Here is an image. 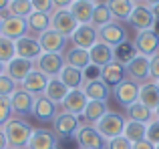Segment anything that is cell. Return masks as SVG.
Masks as SVG:
<instances>
[{"mask_svg":"<svg viewBox=\"0 0 159 149\" xmlns=\"http://www.w3.org/2000/svg\"><path fill=\"white\" fill-rule=\"evenodd\" d=\"M129 22L137 28V32H141V30H153L157 20H155V16H153V12H151L149 6L137 4V6L133 8L131 16H129Z\"/></svg>","mask_w":159,"mask_h":149,"instance_id":"14","label":"cell"},{"mask_svg":"<svg viewBox=\"0 0 159 149\" xmlns=\"http://www.w3.org/2000/svg\"><path fill=\"white\" fill-rule=\"evenodd\" d=\"M125 121L127 119L123 117L121 113H115V111H109L103 119H99L97 123H95V129L99 131V135H101L105 141H111V139L119 137V135H123V129H125Z\"/></svg>","mask_w":159,"mask_h":149,"instance_id":"2","label":"cell"},{"mask_svg":"<svg viewBox=\"0 0 159 149\" xmlns=\"http://www.w3.org/2000/svg\"><path fill=\"white\" fill-rule=\"evenodd\" d=\"M139 83L131 81V79H125L123 83H119V85L115 87V97L117 101L121 103V105L127 109L129 105H133L135 101H139Z\"/></svg>","mask_w":159,"mask_h":149,"instance_id":"17","label":"cell"},{"mask_svg":"<svg viewBox=\"0 0 159 149\" xmlns=\"http://www.w3.org/2000/svg\"><path fill=\"white\" fill-rule=\"evenodd\" d=\"M105 149H133V143L129 141V139H125L123 135H119V137L107 141V147Z\"/></svg>","mask_w":159,"mask_h":149,"instance_id":"43","label":"cell"},{"mask_svg":"<svg viewBox=\"0 0 159 149\" xmlns=\"http://www.w3.org/2000/svg\"><path fill=\"white\" fill-rule=\"evenodd\" d=\"M14 56H16V44H14V40L6 38V36L0 34V63L8 65Z\"/></svg>","mask_w":159,"mask_h":149,"instance_id":"37","label":"cell"},{"mask_svg":"<svg viewBox=\"0 0 159 149\" xmlns=\"http://www.w3.org/2000/svg\"><path fill=\"white\" fill-rule=\"evenodd\" d=\"M79 2H93V4H99V0H79Z\"/></svg>","mask_w":159,"mask_h":149,"instance_id":"52","label":"cell"},{"mask_svg":"<svg viewBox=\"0 0 159 149\" xmlns=\"http://www.w3.org/2000/svg\"><path fill=\"white\" fill-rule=\"evenodd\" d=\"M58 79H61L70 91L73 89H83V85H85V71H79V69L70 67V65H65V69L61 71Z\"/></svg>","mask_w":159,"mask_h":149,"instance_id":"28","label":"cell"},{"mask_svg":"<svg viewBox=\"0 0 159 149\" xmlns=\"http://www.w3.org/2000/svg\"><path fill=\"white\" fill-rule=\"evenodd\" d=\"M145 135H147V125H145V123L131 121V119H127V121H125L123 137H125V139H129L133 145H135V143H139V141H143Z\"/></svg>","mask_w":159,"mask_h":149,"instance_id":"32","label":"cell"},{"mask_svg":"<svg viewBox=\"0 0 159 149\" xmlns=\"http://www.w3.org/2000/svg\"><path fill=\"white\" fill-rule=\"evenodd\" d=\"M99 77H101V81L105 83L109 89H115L119 83H123L125 79H127V73H125V65H121L119 61H113V63H109L107 67L101 69V73H99Z\"/></svg>","mask_w":159,"mask_h":149,"instance_id":"20","label":"cell"},{"mask_svg":"<svg viewBox=\"0 0 159 149\" xmlns=\"http://www.w3.org/2000/svg\"><path fill=\"white\" fill-rule=\"evenodd\" d=\"M34 99L30 93H26L24 89H16L14 93L10 95V107H12V115H32V109H34Z\"/></svg>","mask_w":159,"mask_h":149,"instance_id":"12","label":"cell"},{"mask_svg":"<svg viewBox=\"0 0 159 149\" xmlns=\"http://www.w3.org/2000/svg\"><path fill=\"white\" fill-rule=\"evenodd\" d=\"M133 149H155V145H153V143H149L147 139H143V141L135 143V145H133Z\"/></svg>","mask_w":159,"mask_h":149,"instance_id":"46","label":"cell"},{"mask_svg":"<svg viewBox=\"0 0 159 149\" xmlns=\"http://www.w3.org/2000/svg\"><path fill=\"white\" fill-rule=\"evenodd\" d=\"M95 6H97V4H93V2H79V0H75L69 10H70V14L75 16V20H77L79 24H91Z\"/></svg>","mask_w":159,"mask_h":149,"instance_id":"29","label":"cell"},{"mask_svg":"<svg viewBox=\"0 0 159 149\" xmlns=\"http://www.w3.org/2000/svg\"><path fill=\"white\" fill-rule=\"evenodd\" d=\"M0 149H10V147H8L6 133H4V127H0Z\"/></svg>","mask_w":159,"mask_h":149,"instance_id":"47","label":"cell"},{"mask_svg":"<svg viewBox=\"0 0 159 149\" xmlns=\"http://www.w3.org/2000/svg\"><path fill=\"white\" fill-rule=\"evenodd\" d=\"M143 4L151 8V6H155V4H159V0H143Z\"/></svg>","mask_w":159,"mask_h":149,"instance_id":"50","label":"cell"},{"mask_svg":"<svg viewBox=\"0 0 159 149\" xmlns=\"http://www.w3.org/2000/svg\"><path fill=\"white\" fill-rule=\"evenodd\" d=\"M6 12L10 16H18V18H24V20H26L28 16L34 12V8H32L30 0H10Z\"/></svg>","mask_w":159,"mask_h":149,"instance_id":"35","label":"cell"},{"mask_svg":"<svg viewBox=\"0 0 159 149\" xmlns=\"http://www.w3.org/2000/svg\"><path fill=\"white\" fill-rule=\"evenodd\" d=\"M20 85H16L14 81H12L10 77H8L6 73L0 77V97H10L12 93H14L16 89H18Z\"/></svg>","mask_w":159,"mask_h":149,"instance_id":"39","label":"cell"},{"mask_svg":"<svg viewBox=\"0 0 159 149\" xmlns=\"http://www.w3.org/2000/svg\"><path fill=\"white\" fill-rule=\"evenodd\" d=\"M151 12H153V16H155V20H159V4L151 6Z\"/></svg>","mask_w":159,"mask_h":149,"instance_id":"49","label":"cell"},{"mask_svg":"<svg viewBox=\"0 0 159 149\" xmlns=\"http://www.w3.org/2000/svg\"><path fill=\"white\" fill-rule=\"evenodd\" d=\"M79 129H81V117H77L73 113H66V111L58 113L52 121V131L58 137H70Z\"/></svg>","mask_w":159,"mask_h":149,"instance_id":"8","label":"cell"},{"mask_svg":"<svg viewBox=\"0 0 159 149\" xmlns=\"http://www.w3.org/2000/svg\"><path fill=\"white\" fill-rule=\"evenodd\" d=\"M79 147L81 149H105L107 141L99 135V131L93 125H81V129L75 133Z\"/></svg>","mask_w":159,"mask_h":149,"instance_id":"10","label":"cell"},{"mask_svg":"<svg viewBox=\"0 0 159 149\" xmlns=\"http://www.w3.org/2000/svg\"><path fill=\"white\" fill-rule=\"evenodd\" d=\"M0 34H2V14H0Z\"/></svg>","mask_w":159,"mask_h":149,"instance_id":"54","label":"cell"},{"mask_svg":"<svg viewBox=\"0 0 159 149\" xmlns=\"http://www.w3.org/2000/svg\"><path fill=\"white\" fill-rule=\"evenodd\" d=\"M34 63L32 61H26V59H20V56H14V59L10 61V63L6 65V69H4V73L8 74V77L12 79V81L16 83V85H22V81L28 77L32 71H34Z\"/></svg>","mask_w":159,"mask_h":149,"instance_id":"13","label":"cell"},{"mask_svg":"<svg viewBox=\"0 0 159 149\" xmlns=\"http://www.w3.org/2000/svg\"><path fill=\"white\" fill-rule=\"evenodd\" d=\"M12 119V107H10V97H0V127Z\"/></svg>","mask_w":159,"mask_h":149,"instance_id":"40","label":"cell"},{"mask_svg":"<svg viewBox=\"0 0 159 149\" xmlns=\"http://www.w3.org/2000/svg\"><path fill=\"white\" fill-rule=\"evenodd\" d=\"M73 2H75V0H52L54 8H70Z\"/></svg>","mask_w":159,"mask_h":149,"instance_id":"45","label":"cell"},{"mask_svg":"<svg viewBox=\"0 0 159 149\" xmlns=\"http://www.w3.org/2000/svg\"><path fill=\"white\" fill-rule=\"evenodd\" d=\"M4 69H6V65H2V63H0V77L4 74Z\"/></svg>","mask_w":159,"mask_h":149,"instance_id":"51","label":"cell"},{"mask_svg":"<svg viewBox=\"0 0 159 149\" xmlns=\"http://www.w3.org/2000/svg\"><path fill=\"white\" fill-rule=\"evenodd\" d=\"M54 149H61V147H58V145H57V147H54Z\"/></svg>","mask_w":159,"mask_h":149,"instance_id":"57","label":"cell"},{"mask_svg":"<svg viewBox=\"0 0 159 149\" xmlns=\"http://www.w3.org/2000/svg\"><path fill=\"white\" fill-rule=\"evenodd\" d=\"M99 40L105 43V44H109L111 48H117V47H121L123 43H127L129 36H127V30H125L123 24L117 22V20H113L111 24L99 28Z\"/></svg>","mask_w":159,"mask_h":149,"instance_id":"7","label":"cell"},{"mask_svg":"<svg viewBox=\"0 0 159 149\" xmlns=\"http://www.w3.org/2000/svg\"><path fill=\"white\" fill-rule=\"evenodd\" d=\"M4 133H6V139H8V147L10 149H26L28 145V139L32 135V127L28 125L24 119H18V117H12L8 123H4Z\"/></svg>","mask_w":159,"mask_h":149,"instance_id":"1","label":"cell"},{"mask_svg":"<svg viewBox=\"0 0 159 149\" xmlns=\"http://www.w3.org/2000/svg\"><path fill=\"white\" fill-rule=\"evenodd\" d=\"M34 12H44V14H52L54 12V4L52 0H30Z\"/></svg>","mask_w":159,"mask_h":149,"instance_id":"42","label":"cell"},{"mask_svg":"<svg viewBox=\"0 0 159 149\" xmlns=\"http://www.w3.org/2000/svg\"><path fill=\"white\" fill-rule=\"evenodd\" d=\"M39 38V44L40 48H43V52H65L66 48V36L61 34V32H57L54 28H48L47 32H43V34L36 36Z\"/></svg>","mask_w":159,"mask_h":149,"instance_id":"11","label":"cell"},{"mask_svg":"<svg viewBox=\"0 0 159 149\" xmlns=\"http://www.w3.org/2000/svg\"><path fill=\"white\" fill-rule=\"evenodd\" d=\"M87 105H89V97L85 95V91H83V89L69 91L65 103H62V107H65L66 113H73V115H77V117H83Z\"/></svg>","mask_w":159,"mask_h":149,"instance_id":"18","label":"cell"},{"mask_svg":"<svg viewBox=\"0 0 159 149\" xmlns=\"http://www.w3.org/2000/svg\"><path fill=\"white\" fill-rule=\"evenodd\" d=\"M139 101L143 103L149 111L155 113L157 107H159V89H157L155 83L147 81V83H143V85L139 87Z\"/></svg>","mask_w":159,"mask_h":149,"instance_id":"25","label":"cell"},{"mask_svg":"<svg viewBox=\"0 0 159 149\" xmlns=\"http://www.w3.org/2000/svg\"><path fill=\"white\" fill-rule=\"evenodd\" d=\"M131 2H133V4L137 6V4H143V0H131Z\"/></svg>","mask_w":159,"mask_h":149,"instance_id":"53","label":"cell"},{"mask_svg":"<svg viewBox=\"0 0 159 149\" xmlns=\"http://www.w3.org/2000/svg\"><path fill=\"white\" fill-rule=\"evenodd\" d=\"M77 26L79 22L75 20V16L70 14L69 8H54V12L51 14V28L65 34L66 38H70V34L77 30Z\"/></svg>","mask_w":159,"mask_h":149,"instance_id":"6","label":"cell"},{"mask_svg":"<svg viewBox=\"0 0 159 149\" xmlns=\"http://www.w3.org/2000/svg\"><path fill=\"white\" fill-rule=\"evenodd\" d=\"M133 44H135V51L139 55L151 59V56H155L159 52V34L155 30H141L135 34Z\"/></svg>","mask_w":159,"mask_h":149,"instance_id":"9","label":"cell"},{"mask_svg":"<svg viewBox=\"0 0 159 149\" xmlns=\"http://www.w3.org/2000/svg\"><path fill=\"white\" fill-rule=\"evenodd\" d=\"M32 115H34L36 119H40V121H54V117H57V105H54L52 101H48L44 95H40V97L34 99V109H32Z\"/></svg>","mask_w":159,"mask_h":149,"instance_id":"24","label":"cell"},{"mask_svg":"<svg viewBox=\"0 0 159 149\" xmlns=\"http://www.w3.org/2000/svg\"><path fill=\"white\" fill-rule=\"evenodd\" d=\"M65 65H66L65 55H61V52H43V55L34 61L36 71L47 74L48 79H57L58 74H61V71L65 69Z\"/></svg>","mask_w":159,"mask_h":149,"instance_id":"3","label":"cell"},{"mask_svg":"<svg viewBox=\"0 0 159 149\" xmlns=\"http://www.w3.org/2000/svg\"><path fill=\"white\" fill-rule=\"evenodd\" d=\"M83 91L85 95L89 97V101H105L111 95V89L101 81V77H95V79H85V85H83Z\"/></svg>","mask_w":159,"mask_h":149,"instance_id":"22","label":"cell"},{"mask_svg":"<svg viewBox=\"0 0 159 149\" xmlns=\"http://www.w3.org/2000/svg\"><path fill=\"white\" fill-rule=\"evenodd\" d=\"M70 43L75 48L91 51L99 43V28H95L93 24H79L77 30L70 34Z\"/></svg>","mask_w":159,"mask_h":149,"instance_id":"4","label":"cell"},{"mask_svg":"<svg viewBox=\"0 0 159 149\" xmlns=\"http://www.w3.org/2000/svg\"><path fill=\"white\" fill-rule=\"evenodd\" d=\"M14 44H16V56H20V59H26L34 63L43 55V48H40L36 36H22V38L14 40Z\"/></svg>","mask_w":159,"mask_h":149,"instance_id":"16","label":"cell"},{"mask_svg":"<svg viewBox=\"0 0 159 149\" xmlns=\"http://www.w3.org/2000/svg\"><path fill=\"white\" fill-rule=\"evenodd\" d=\"M89 56H91V67H95V69L101 71L103 67H107L109 63L115 61V48H111L109 44L99 40V43L89 51Z\"/></svg>","mask_w":159,"mask_h":149,"instance_id":"19","label":"cell"},{"mask_svg":"<svg viewBox=\"0 0 159 149\" xmlns=\"http://www.w3.org/2000/svg\"><path fill=\"white\" fill-rule=\"evenodd\" d=\"M107 113H109V109H107L105 101H89V105H87V109H85V113H83L81 119H85L87 125H95V123H97L99 119H103Z\"/></svg>","mask_w":159,"mask_h":149,"instance_id":"31","label":"cell"},{"mask_svg":"<svg viewBox=\"0 0 159 149\" xmlns=\"http://www.w3.org/2000/svg\"><path fill=\"white\" fill-rule=\"evenodd\" d=\"M65 61L66 65H70V67L79 69V71H85L91 67V56H89V51H83V48H75L70 47L69 51H66L65 55Z\"/></svg>","mask_w":159,"mask_h":149,"instance_id":"27","label":"cell"},{"mask_svg":"<svg viewBox=\"0 0 159 149\" xmlns=\"http://www.w3.org/2000/svg\"><path fill=\"white\" fill-rule=\"evenodd\" d=\"M153 115H155V119H159V107H157V111H155Z\"/></svg>","mask_w":159,"mask_h":149,"instance_id":"55","label":"cell"},{"mask_svg":"<svg viewBox=\"0 0 159 149\" xmlns=\"http://www.w3.org/2000/svg\"><path fill=\"white\" fill-rule=\"evenodd\" d=\"M57 147V135L48 129H34L28 139L26 149H54Z\"/></svg>","mask_w":159,"mask_h":149,"instance_id":"23","label":"cell"},{"mask_svg":"<svg viewBox=\"0 0 159 149\" xmlns=\"http://www.w3.org/2000/svg\"><path fill=\"white\" fill-rule=\"evenodd\" d=\"M149 143L153 145H159V119H151L147 123V135H145Z\"/></svg>","mask_w":159,"mask_h":149,"instance_id":"41","label":"cell"},{"mask_svg":"<svg viewBox=\"0 0 159 149\" xmlns=\"http://www.w3.org/2000/svg\"><path fill=\"white\" fill-rule=\"evenodd\" d=\"M107 8L109 12L113 14V18L119 22V20H129V16H131L133 8H135V4L131 2V0H107Z\"/></svg>","mask_w":159,"mask_h":149,"instance_id":"30","label":"cell"},{"mask_svg":"<svg viewBox=\"0 0 159 149\" xmlns=\"http://www.w3.org/2000/svg\"><path fill=\"white\" fill-rule=\"evenodd\" d=\"M155 85H157V89H159V81H155Z\"/></svg>","mask_w":159,"mask_h":149,"instance_id":"56","label":"cell"},{"mask_svg":"<svg viewBox=\"0 0 159 149\" xmlns=\"http://www.w3.org/2000/svg\"><path fill=\"white\" fill-rule=\"evenodd\" d=\"M127 119L139 121V123H145V125H147L151 119H155V115H153V111H149L141 101H135L133 105L127 107Z\"/></svg>","mask_w":159,"mask_h":149,"instance_id":"34","label":"cell"},{"mask_svg":"<svg viewBox=\"0 0 159 149\" xmlns=\"http://www.w3.org/2000/svg\"><path fill=\"white\" fill-rule=\"evenodd\" d=\"M135 55H137L135 44L129 43V40H127V43H123L121 47H117V48H115V61H119L121 65H127Z\"/></svg>","mask_w":159,"mask_h":149,"instance_id":"38","label":"cell"},{"mask_svg":"<svg viewBox=\"0 0 159 149\" xmlns=\"http://www.w3.org/2000/svg\"><path fill=\"white\" fill-rule=\"evenodd\" d=\"M155 149H159V145H155Z\"/></svg>","mask_w":159,"mask_h":149,"instance_id":"58","label":"cell"},{"mask_svg":"<svg viewBox=\"0 0 159 149\" xmlns=\"http://www.w3.org/2000/svg\"><path fill=\"white\" fill-rule=\"evenodd\" d=\"M8 4H10V0H0V14L4 10H8Z\"/></svg>","mask_w":159,"mask_h":149,"instance_id":"48","label":"cell"},{"mask_svg":"<svg viewBox=\"0 0 159 149\" xmlns=\"http://www.w3.org/2000/svg\"><path fill=\"white\" fill-rule=\"evenodd\" d=\"M69 91H70L69 87L57 77V79H51V81H48L47 89H44V97H47L48 101H52L54 105H62L66 95H69Z\"/></svg>","mask_w":159,"mask_h":149,"instance_id":"26","label":"cell"},{"mask_svg":"<svg viewBox=\"0 0 159 149\" xmlns=\"http://www.w3.org/2000/svg\"><path fill=\"white\" fill-rule=\"evenodd\" d=\"M149 69H151V59L139 55V52L125 65L127 79H131V81H135V83H141V85L149 81Z\"/></svg>","mask_w":159,"mask_h":149,"instance_id":"5","label":"cell"},{"mask_svg":"<svg viewBox=\"0 0 159 149\" xmlns=\"http://www.w3.org/2000/svg\"><path fill=\"white\" fill-rule=\"evenodd\" d=\"M149 81L155 83L159 81V52L155 56H151V69H149Z\"/></svg>","mask_w":159,"mask_h":149,"instance_id":"44","label":"cell"},{"mask_svg":"<svg viewBox=\"0 0 159 149\" xmlns=\"http://www.w3.org/2000/svg\"><path fill=\"white\" fill-rule=\"evenodd\" d=\"M28 24V32L32 34H43L51 28V14H44V12H32L26 18Z\"/></svg>","mask_w":159,"mask_h":149,"instance_id":"33","label":"cell"},{"mask_svg":"<svg viewBox=\"0 0 159 149\" xmlns=\"http://www.w3.org/2000/svg\"><path fill=\"white\" fill-rule=\"evenodd\" d=\"M48 81H51V79H48L47 74H43L40 71H36V69H34V71H32L22 81L20 89H24L26 93H30L32 97H40V95H44V89H47Z\"/></svg>","mask_w":159,"mask_h":149,"instance_id":"21","label":"cell"},{"mask_svg":"<svg viewBox=\"0 0 159 149\" xmlns=\"http://www.w3.org/2000/svg\"><path fill=\"white\" fill-rule=\"evenodd\" d=\"M113 14L109 12V8H107V4L105 2H99L97 6H95V12H93V20H91V24H93L95 28H103V26H107V24H111L113 22Z\"/></svg>","mask_w":159,"mask_h":149,"instance_id":"36","label":"cell"},{"mask_svg":"<svg viewBox=\"0 0 159 149\" xmlns=\"http://www.w3.org/2000/svg\"><path fill=\"white\" fill-rule=\"evenodd\" d=\"M28 32V24L24 18H18V16H2V36L6 38H12V40H18L22 36H26Z\"/></svg>","mask_w":159,"mask_h":149,"instance_id":"15","label":"cell"}]
</instances>
